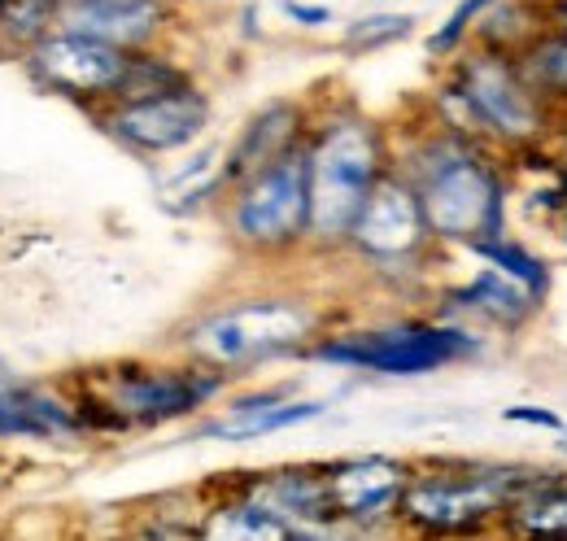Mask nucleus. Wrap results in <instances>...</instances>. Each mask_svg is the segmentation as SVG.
<instances>
[{
	"instance_id": "7ed1b4c3",
	"label": "nucleus",
	"mask_w": 567,
	"mask_h": 541,
	"mask_svg": "<svg viewBox=\"0 0 567 541\" xmlns=\"http://www.w3.org/2000/svg\"><path fill=\"white\" fill-rule=\"evenodd\" d=\"M384 175V149L371 123L341 119L310 144V236L350 241L354 218Z\"/></svg>"
},
{
	"instance_id": "dca6fc26",
	"label": "nucleus",
	"mask_w": 567,
	"mask_h": 541,
	"mask_svg": "<svg viewBox=\"0 0 567 541\" xmlns=\"http://www.w3.org/2000/svg\"><path fill=\"white\" fill-rule=\"evenodd\" d=\"M323 402H280L276 394H262V398H249V402H236L227 419H218L206 428V437H223V441H258V437H271L284 432L292 423H306L315 415H323Z\"/></svg>"
},
{
	"instance_id": "4be33fe9",
	"label": "nucleus",
	"mask_w": 567,
	"mask_h": 541,
	"mask_svg": "<svg viewBox=\"0 0 567 541\" xmlns=\"http://www.w3.org/2000/svg\"><path fill=\"white\" fill-rule=\"evenodd\" d=\"M411 27H415V18L411 13H371V18H358L346 27V44L350 49H384V44H398V40H406L411 35Z\"/></svg>"
},
{
	"instance_id": "1a4fd4ad",
	"label": "nucleus",
	"mask_w": 567,
	"mask_h": 541,
	"mask_svg": "<svg viewBox=\"0 0 567 541\" xmlns=\"http://www.w3.org/2000/svg\"><path fill=\"white\" fill-rule=\"evenodd\" d=\"M206 119H210L206 96L193 92L188 83H179V88L127 101L110 119V132L118 135L123 144L141 149V153H171V149H184V144H193L197 135L206 132Z\"/></svg>"
},
{
	"instance_id": "a211bd4d",
	"label": "nucleus",
	"mask_w": 567,
	"mask_h": 541,
	"mask_svg": "<svg viewBox=\"0 0 567 541\" xmlns=\"http://www.w3.org/2000/svg\"><path fill=\"white\" fill-rule=\"evenodd\" d=\"M511 533H528V538H567V484L564 480H546L542 489H533L528 498H519L506 516Z\"/></svg>"
},
{
	"instance_id": "9b49d317",
	"label": "nucleus",
	"mask_w": 567,
	"mask_h": 541,
	"mask_svg": "<svg viewBox=\"0 0 567 541\" xmlns=\"http://www.w3.org/2000/svg\"><path fill=\"white\" fill-rule=\"evenodd\" d=\"M223 376L206 371H118L110 380V406L118 410V419H136V423H162L175 415H188L193 406L218 394Z\"/></svg>"
},
{
	"instance_id": "423d86ee",
	"label": "nucleus",
	"mask_w": 567,
	"mask_h": 541,
	"mask_svg": "<svg viewBox=\"0 0 567 541\" xmlns=\"http://www.w3.org/2000/svg\"><path fill=\"white\" fill-rule=\"evenodd\" d=\"M315 315L301 302H245L231 310H218L206 324L188 333V349L206 358L210 367H245L258 358L284 354L310 337Z\"/></svg>"
},
{
	"instance_id": "f03ea898",
	"label": "nucleus",
	"mask_w": 567,
	"mask_h": 541,
	"mask_svg": "<svg viewBox=\"0 0 567 541\" xmlns=\"http://www.w3.org/2000/svg\"><path fill=\"white\" fill-rule=\"evenodd\" d=\"M415 188L436 241L476 249L485 241L506 236V184L472 140L454 135L436 144Z\"/></svg>"
},
{
	"instance_id": "20e7f679",
	"label": "nucleus",
	"mask_w": 567,
	"mask_h": 541,
	"mask_svg": "<svg viewBox=\"0 0 567 541\" xmlns=\"http://www.w3.org/2000/svg\"><path fill=\"white\" fill-rule=\"evenodd\" d=\"M450 92L463 105L472 132L494 135L502 144H533L546 132V101L524 79L515 53L506 49H485L463 58Z\"/></svg>"
},
{
	"instance_id": "9d476101",
	"label": "nucleus",
	"mask_w": 567,
	"mask_h": 541,
	"mask_svg": "<svg viewBox=\"0 0 567 541\" xmlns=\"http://www.w3.org/2000/svg\"><path fill=\"white\" fill-rule=\"evenodd\" d=\"M35 70L44 83H53L71 96H105V92L123 88L132 58L118 44H105V40H92L79 31H58L35 44Z\"/></svg>"
},
{
	"instance_id": "b1692460",
	"label": "nucleus",
	"mask_w": 567,
	"mask_h": 541,
	"mask_svg": "<svg viewBox=\"0 0 567 541\" xmlns=\"http://www.w3.org/2000/svg\"><path fill=\"white\" fill-rule=\"evenodd\" d=\"M53 4H58V0H9V9H4V35H13V40H35V35L44 31Z\"/></svg>"
},
{
	"instance_id": "2eb2a0df",
	"label": "nucleus",
	"mask_w": 567,
	"mask_h": 541,
	"mask_svg": "<svg viewBox=\"0 0 567 541\" xmlns=\"http://www.w3.org/2000/svg\"><path fill=\"white\" fill-rule=\"evenodd\" d=\"M292 135H297V110H292V105H271V110H262V114L245 127L240 144L231 149V157H227L218 184H245L254 171H262L267 162H276L280 153L292 149Z\"/></svg>"
},
{
	"instance_id": "0eeeda50",
	"label": "nucleus",
	"mask_w": 567,
	"mask_h": 541,
	"mask_svg": "<svg viewBox=\"0 0 567 541\" xmlns=\"http://www.w3.org/2000/svg\"><path fill=\"white\" fill-rule=\"evenodd\" d=\"M467 354H476V337L463 328H445V324H398V328H380V333L323 340L315 349V358H323V363L380 371V376H427Z\"/></svg>"
},
{
	"instance_id": "39448f33",
	"label": "nucleus",
	"mask_w": 567,
	"mask_h": 541,
	"mask_svg": "<svg viewBox=\"0 0 567 541\" xmlns=\"http://www.w3.org/2000/svg\"><path fill=\"white\" fill-rule=\"evenodd\" d=\"M231 232L262 249L310 236V149L292 144L240 184L231 205Z\"/></svg>"
},
{
	"instance_id": "aec40b11",
	"label": "nucleus",
	"mask_w": 567,
	"mask_h": 541,
	"mask_svg": "<svg viewBox=\"0 0 567 541\" xmlns=\"http://www.w3.org/2000/svg\"><path fill=\"white\" fill-rule=\"evenodd\" d=\"M476 258H485L489 267L506 270L511 279H519L533 297H546L550 293V267L533 254V249H524L519 241H511V236H497V241H485V245H476L472 249Z\"/></svg>"
},
{
	"instance_id": "f257e3e1",
	"label": "nucleus",
	"mask_w": 567,
	"mask_h": 541,
	"mask_svg": "<svg viewBox=\"0 0 567 541\" xmlns=\"http://www.w3.org/2000/svg\"><path fill=\"white\" fill-rule=\"evenodd\" d=\"M550 472L506 463H450L427 476H411L398 516L420 533H476L506 520L519 498L542 489Z\"/></svg>"
},
{
	"instance_id": "ddd939ff",
	"label": "nucleus",
	"mask_w": 567,
	"mask_h": 541,
	"mask_svg": "<svg viewBox=\"0 0 567 541\" xmlns=\"http://www.w3.org/2000/svg\"><path fill=\"white\" fill-rule=\"evenodd\" d=\"M162 4L157 0H71L62 22L66 31L118 44V49H136L157 31Z\"/></svg>"
},
{
	"instance_id": "4468645a",
	"label": "nucleus",
	"mask_w": 567,
	"mask_h": 541,
	"mask_svg": "<svg viewBox=\"0 0 567 541\" xmlns=\"http://www.w3.org/2000/svg\"><path fill=\"white\" fill-rule=\"evenodd\" d=\"M450 302L458 310H472V315L489 319L497 328H524L533 319V310L542 306V297H533L519 279H511L506 270L497 267H485L476 279H467L463 288H454Z\"/></svg>"
},
{
	"instance_id": "f3484780",
	"label": "nucleus",
	"mask_w": 567,
	"mask_h": 541,
	"mask_svg": "<svg viewBox=\"0 0 567 541\" xmlns=\"http://www.w3.org/2000/svg\"><path fill=\"white\" fill-rule=\"evenodd\" d=\"M258 502L280 511L284 520H332L328 476L315 472H280L258 489Z\"/></svg>"
},
{
	"instance_id": "bb28decb",
	"label": "nucleus",
	"mask_w": 567,
	"mask_h": 541,
	"mask_svg": "<svg viewBox=\"0 0 567 541\" xmlns=\"http://www.w3.org/2000/svg\"><path fill=\"white\" fill-rule=\"evenodd\" d=\"M550 22H555V31H567V0L550 4Z\"/></svg>"
},
{
	"instance_id": "c85d7f7f",
	"label": "nucleus",
	"mask_w": 567,
	"mask_h": 541,
	"mask_svg": "<svg viewBox=\"0 0 567 541\" xmlns=\"http://www.w3.org/2000/svg\"><path fill=\"white\" fill-rule=\"evenodd\" d=\"M0 4H4V0H0Z\"/></svg>"
},
{
	"instance_id": "412c9836",
	"label": "nucleus",
	"mask_w": 567,
	"mask_h": 541,
	"mask_svg": "<svg viewBox=\"0 0 567 541\" xmlns=\"http://www.w3.org/2000/svg\"><path fill=\"white\" fill-rule=\"evenodd\" d=\"M206 538H297V524L271 511L267 502H245L227 507L214 524H206Z\"/></svg>"
},
{
	"instance_id": "f8f14e48",
	"label": "nucleus",
	"mask_w": 567,
	"mask_h": 541,
	"mask_svg": "<svg viewBox=\"0 0 567 541\" xmlns=\"http://www.w3.org/2000/svg\"><path fill=\"white\" fill-rule=\"evenodd\" d=\"M411 472L398 459H350L328 468V498H332V516L337 520H380L389 511H398L402 489Z\"/></svg>"
},
{
	"instance_id": "6e6552de",
	"label": "nucleus",
	"mask_w": 567,
	"mask_h": 541,
	"mask_svg": "<svg viewBox=\"0 0 567 541\" xmlns=\"http://www.w3.org/2000/svg\"><path fill=\"white\" fill-rule=\"evenodd\" d=\"M427 236H432V227H427L420 188L411 180H398V175H380V184L362 202L354 232H350V241L367 258H384V263L411 258Z\"/></svg>"
},
{
	"instance_id": "cd10ccee",
	"label": "nucleus",
	"mask_w": 567,
	"mask_h": 541,
	"mask_svg": "<svg viewBox=\"0 0 567 541\" xmlns=\"http://www.w3.org/2000/svg\"><path fill=\"white\" fill-rule=\"evenodd\" d=\"M564 232H567V210H564Z\"/></svg>"
},
{
	"instance_id": "6ab92c4d",
	"label": "nucleus",
	"mask_w": 567,
	"mask_h": 541,
	"mask_svg": "<svg viewBox=\"0 0 567 541\" xmlns=\"http://www.w3.org/2000/svg\"><path fill=\"white\" fill-rule=\"evenodd\" d=\"M71 428L74 419L58 402L0 389V432L4 437H49V432H71Z\"/></svg>"
},
{
	"instance_id": "393cba45",
	"label": "nucleus",
	"mask_w": 567,
	"mask_h": 541,
	"mask_svg": "<svg viewBox=\"0 0 567 541\" xmlns=\"http://www.w3.org/2000/svg\"><path fill=\"white\" fill-rule=\"evenodd\" d=\"M506 423H528V428H550V432H564V419L546 406H506L502 410Z\"/></svg>"
},
{
	"instance_id": "5701e85b",
	"label": "nucleus",
	"mask_w": 567,
	"mask_h": 541,
	"mask_svg": "<svg viewBox=\"0 0 567 541\" xmlns=\"http://www.w3.org/2000/svg\"><path fill=\"white\" fill-rule=\"evenodd\" d=\"M494 4L497 0H458V4H454V13L445 18V27L427 35V53H450V49H458V44H463V35L476 27V18H485Z\"/></svg>"
},
{
	"instance_id": "a878e982",
	"label": "nucleus",
	"mask_w": 567,
	"mask_h": 541,
	"mask_svg": "<svg viewBox=\"0 0 567 541\" xmlns=\"http://www.w3.org/2000/svg\"><path fill=\"white\" fill-rule=\"evenodd\" d=\"M288 13H292L301 27H323V22H332V9H323V4H288Z\"/></svg>"
}]
</instances>
